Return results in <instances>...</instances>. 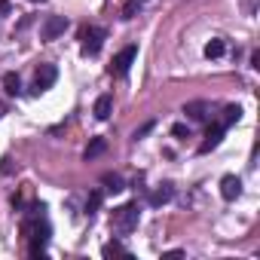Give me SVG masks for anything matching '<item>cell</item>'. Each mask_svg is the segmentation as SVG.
<instances>
[{
	"label": "cell",
	"mask_w": 260,
	"mask_h": 260,
	"mask_svg": "<svg viewBox=\"0 0 260 260\" xmlns=\"http://www.w3.org/2000/svg\"><path fill=\"white\" fill-rule=\"evenodd\" d=\"M135 55H138V46H125L122 52H116L113 55V61H110V77H125L128 74V68H132V61H135Z\"/></svg>",
	"instance_id": "obj_3"
},
{
	"label": "cell",
	"mask_w": 260,
	"mask_h": 260,
	"mask_svg": "<svg viewBox=\"0 0 260 260\" xmlns=\"http://www.w3.org/2000/svg\"><path fill=\"white\" fill-rule=\"evenodd\" d=\"M172 135H175V138H190V125L175 122V125H172Z\"/></svg>",
	"instance_id": "obj_19"
},
{
	"label": "cell",
	"mask_w": 260,
	"mask_h": 260,
	"mask_svg": "<svg viewBox=\"0 0 260 260\" xmlns=\"http://www.w3.org/2000/svg\"><path fill=\"white\" fill-rule=\"evenodd\" d=\"M101 184H104V190H107V193H119V190H125V181H122L116 172H107V175L101 178Z\"/></svg>",
	"instance_id": "obj_11"
},
{
	"label": "cell",
	"mask_w": 260,
	"mask_h": 260,
	"mask_svg": "<svg viewBox=\"0 0 260 260\" xmlns=\"http://www.w3.org/2000/svg\"><path fill=\"white\" fill-rule=\"evenodd\" d=\"M184 113H190L193 119L205 122V119H208V104H205V101H190V104L184 107Z\"/></svg>",
	"instance_id": "obj_10"
},
{
	"label": "cell",
	"mask_w": 260,
	"mask_h": 260,
	"mask_svg": "<svg viewBox=\"0 0 260 260\" xmlns=\"http://www.w3.org/2000/svg\"><path fill=\"white\" fill-rule=\"evenodd\" d=\"M101 202H104V190H92V196L86 199V214H95L101 208Z\"/></svg>",
	"instance_id": "obj_17"
},
{
	"label": "cell",
	"mask_w": 260,
	"mask_h": 260,
	"mask_svg": "<svg viewBox=\"0 0 260 260\" xmlns=\"http://www.w3.org/2000/svg\"><path fill=\"white\" fill-rule=\"evenodd\" d=\"M104 40H107V31L104 28H86L83 31V55H98L101 52V46H104Z\"/></svg>",
	"instance_id": "obj_4"
},
{
	"label": "cell",
	"mask_w": 260,
	"mask_h": 260,
	"mask_svg": "<svg viewBox=\"0 0 260 260\" xmlns=\"http://www.w3.org/2000/svg\"><path fill=\"white\" fill-rule=\"evenodd\" d=\"M172 196H175V190H172V184H162V187H156L153 193H150V205L153 208H159V205H166V202H172Z\"/></svg>",
	"instance_id": "obj_9"
},
{
	"label": "cell",
	"mask_w": 260,
	"mask_h": 260,
	"mask_svg": "<svg viewBox=\"0 0 260 260\" xmlns=\"http://www.w3.org/2000/svg\"><path fill=\"white\" fill-rule=\"evenodd\" d=\"M138 7H141V4H138V0H132V4H125V7H122V19H135V13H138Z\"/></svg>",
	"instance_id": "obj_20"
},
{
	"label": "cell",
	"mask_w": 260,
	"mask_h": 260,
	"mask_svg": "<svg viewBox=\"0 0 260 260\" xmlns=\"http://www.w3.org/2000/svg\"><path fill=\"white\" fill-rule=\"evenodd\" d=\"M4 113H7V104H4V101H0V116H4Z\"/></svg>",
	"instance_id": "obj_23"
},
{
	"label": "cell",
	"mask_w": 260,
	"mask_h": 260,
	"mask_svg": "<svg viewBox=\"0 0 260 260\" xmlns=\"http://www.w3.org/2000/svg\"><path fill=\"white\" fill-rule=\"evenodd\" d=\"M55 80H58V68H55V64H40L37 74H34V86H31V92L40 95V92H46Z\"/></svg>",
	"instance_id": "obj_5"
},
{
	"label": "cell",
	"mask_w": 260,
	"mask_h": 260,
	"mask_svg": "<svg viewBox=\"0 0 260 260\" xmlns=\"http://www.w3.org/2000/svg\"><path fill=\"white\" fill-rule=\"evenodd\" d=\"M31 4H43V0H31Z\"/></svg>",
	"instance_id": "obj_24"
},
{
	"label": "cell",
	"mask_w": 260,
	"mask_h": 260,
	"mask_svg": "<svg viewBox=\"0 0 260 260\" xmlns=\"http://www.w3.org/2000/svg\"><path fill=\"white\" fill-rule=\"evenodd\" d=\"M138 4H144V0H138Z\"/></svg>",
	"instance_id": "obj_25"
},
{
	"label": "cell",
	"mask_w": 260,
	"mask_h": 260,
	"mask_svg": "<svg viewBox=\"0 0 260 260\" xmlns=\"http://www.w3.org/2000/svg\"><path fill=\"white\" fill-rule=\"evenodd\" d=\"M138 220H141V205H138V202H125V205L113 208L110 226H113V233L125 236V233H132V230L138 226Z\"/></svg>",
	"instance_id": "obj_2"
},
{
	"label": "cell",
	"mask_w": 260,
	"mask_h": 260,
	"mask_svg": "<svg viewBox=\"0 0 260 260\" xmlns=\"http://www.w3.org/2000/svg\"><path fill=\"white\" fill-rule=\"evenodd\" d=\"M153 125H156V122H153V119H150V122H144V125H141V128H138V132H135V138H144V135H147V132H150V128H153Z\"/></svg>",
	"instance_id": "obj_21"
},
{
	"label": "cell",
	"mask_w": 260,
	"mask_h": 260,
	"mask_svg": "<svg viewBox=\"0 0 260 260\" xmlns=\"http://www.w3.org/2000/svg\"><path fill=\"white\" fill-rule=\"evenodd\" d=\"M68 31V19L64 16H49L46 22H43V28H40V37L43 40H55L58 34H64Z\"/></svg>",
	"instance_id": "obj_7"
},
{
	"label": "cell",
	"mask_w": 260,
	"mask_h": 260,
	"mask_svg": "<svg viewBox=\"0 0 260 260\" xmlns=\"http://www.w3.org/2000/svg\"><path fill=\"white\" fill-rule=\"evenodd\" d=\"M220 196H223L226 202L239 199V196H242V178H236V175H223V181H220Z\"/></svg>",
	"instance_id": "obj_8"
},
{
	"label": "cell",
	"mask_w": 260,
	"mask_h": 260,
	"mask_svg": "<svg viewBox=\"0 0 260 260\" xmlns=\"http://www.w3.org/2000/svg\"><path fill=\"white\" fill-rule=\"evenodd\" d=\"M226 52V43L223 40H208L205 43V58H220Z\"/></svg>",
	"instance_id": "obj_15"
},
{
	"label": "cell",
	"mask_w": 260,
	"mask_h": 260,
	"mask_svg": "<svg viewBox=\"0 0 260 260\" xmlns=\"http://www.w3.org/2000/svg\"><path fill=\"white\" fill-rule=\"evenodd\" d=\"M223 132H226V128H223L220 122H211V125L205 128V141L199 144V153H211V150L223 141Z\"/></svg>",
	"instance_id": "obj_6"
},
{
	"label": "cell",
	"mask_w": 260,
	"mask_h": 260,
	"mask_svg": "<svg viewBox=\"0 0 260 260\" xmlns=\"http://www.w3.org/2000/svg\"><path fill=\"white\" fill-rule=\"evenodd\" d=\"M104 150H107V141H104V138H92V144L86 147V153H83V156H86V162H89V159H95V156H101Z\"/></svg>",
	"instance_id": "obj_14"
},
{
	"label": "cell",
	"mask_w": 260,
	"mask_h": 260,
	"mask_svg": "<svg viewBox=\"0 0 260 260\" xmlns=\"http://www.w3.org/2000/svg\"><path fill=\"white\" fill-rule=\"evenodd\" d=\"M110 110H113V98H110V95H101V98L95 101V116H98V119H110Z\"/></svg>",
	"instance_id": "obj_12"
},
{
	"label": "cell",
	"mask_w": 260,
	"mask_h": 260,
	"mask_svg": "<svg viewBox=\"0 0 260 260\" xmlns=\"http://www.w3.org/2000/svg\"><path fill=\"white\" fill-rule=\"evenodd\" d=\"M4 89H7V95H19L22 92V80L16 74H4Z\"/></svg>",
	"instance_id": "obj_16"
},
{
	"label": "cell",
	"mask_w": 260,
	"mask_h": 260,
	"mask_svg": "<svg viewBox=\"0 0 260 260\" xmlns=\"http://www.w3.org/2000/svg\"><path fill=\"white\" fill-rule=\"evenodd\" d=\"M40 211H43V205H37L34 214L22 220V236L28 239V254L31 257H46V242H49V233H52L49 223L40 217Z\"/></svg>",
	"instance_id": "obj_1"
},
{
	"label": "cell",
	"mask_w": 260,
	"mask_h": 260,
	"mask_svg": "<svg viewBox=\"0 0 260 260\" xmlns=\"http://www.w3.org/2000/svg\"><path fill=\"white\" fill-rule=\"evenodd\" d=\"M7 13H10V4H7V0H0V19H4Z\"/></svg>",
	"instance_id": "obj_22"
},
{
	"label": "cell",
	"mask_w": 260,
	"mask_h": 260,
	"mask_svg": "<svg viewBox=\"0 0 260 260\" xmlns=\"http://www.w3.org/2000/svg\"><path fill=\"white\" fill-rule=\"evenodd\" d=\"M239 119H242V107H239V104H226V107H223V119H220V125L230 128V125L239 122Z\"/></svg>",
	"instance_id": "obj_13"
},
{
	"label": "cell",
	"mask_w": 260,
	"mask_h": 260,
	"mask_svg": "<svg viewBox=\"0 0 260 260\" xmlns=\"http://www.w3.org/2000/svg\"><path fill=\"white\" fill-rule=\"evenodd\" d=\"M101 254H104V257H116V254H119V257H128V251H125L116 239H113V242H107V245L101 248Z\"/></svg>",
	"instance_id": "obj_18"
}]
</instances>
